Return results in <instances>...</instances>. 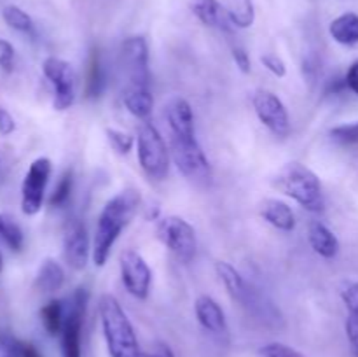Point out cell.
<instances>
[{"label":"cell","instance_id":"3","mask_svg":"<svg viewBox=\"0 0 358 357\" xmlns=\"http://www.w3.org/2000/svg\"><path fill=\"white\" fill-rule=\"evenodd\" d=\"M273 184L280 192L299 203L303 209L315 214L324 210L325 200L320 178L306 164L297 163V161L283 164L275 175Z\"/></svg>","mask_w":358,"mask_h":357},{"label":"cell","instance_id":"2","mask_svg":"<svg viewBox=\"0 0 358 357\" xmlns=\"http://www.w3.org/2000/svg\"><path fill=\"white\" fill-rule=\"evenodd\" d=\"M101 331H103L105 345L110 357H142L138 338L133 329L131 321L122 310L117 298L112 294H103L98 303Z\"/></svg>","mask_w":358,"mask_h":357},{"label":"cell","instance_id":"39","mask_svg":"<svg viewBox=\"0 0 358 357\" xmlns=\"http://www.w3.org/2000/svg\"><path fill=\"white\" fill-rule=\"evenodd\" d=\"M345 80H346V86H348V90H352L353 93L358 97V59H355V62L350 65Z\"/></svg>","mask_w":358,"mask_h":357},{"label":"cell","instance_id":"22","mask_svg":"<svg viewBox=\"0 0 358 357\" xmlns=\"http://www.w3.org/2000/svg\"><path fill=\"white\" fill-rule=\"evenodd\" d=\"M329 34L343 46L358 44V14L345 13L338 16L329 27Z\"/></svg>","mask_w":358,"mask_h":357},{"label":"cell","instance_id":"8","mask_svg":"<svg viewBox=\"0 0 358 357\" xmlns=\"http://www.w3.org/2000/svg\"><path fill=\"white\" fill-rule=\"evenodd\" d=\"M90 293L84 287L76 289L70 296L69 304L65 307V321H63L62 332V357H80V338H83L84 314H86Z\"/></svg>","mask_w":358,"mask_h":357},{"label":"cell","instance_id":"38","mask_svg":"<svg viewBox=\"0 0 358 357\" xmlns=\"http://www.w3.org/2000/svg\"><path fill=\"white\" fill-rule=\"evenodd\" d=\"M16 130V122H14V118L9 114V111L0 107V135L7 136Z\"/></svg>","mask_w":358,"mask_h":357},{"label":"cell","instance_id":"23","mask_svg":"<svg viewBox=\"0 0 358 357\" xmlns=\"http://www.w3.org/2000/svg\"><path fill=\"white\" fill-rule=\"evenodd\" d=\"M107 77H105L103 62L98 49H93L90 52V59H87V74H86V97L87 98H98L103 93L105 86H107Z\"/></svg>","mask_w":358,"mask_h":357},{"label":"cell","instance_id":"21","mask_svg":"<svg viewBox=\"0 0 358 357\" xmlns=\"http://www.w3.org/2000/svg\"><path fill=\"white\" fill-rule=\"evenodd\" d=\"M122 102L131 115L136 119L147 121L154 108V98L150 88H124L122 90Z\"/></svg>","mask_w":358,"mask_h":357},{"label":"cell","instance_id":"12","mask_svg":"<svg viewBox=\"0 0 358 357\" xmlns=\"http://www.w3.org/2000/svg\"><path fill=\"white\" fill-rule=\"evenodd\" d=\"M254 111L259 121L269 130L275 136H287L290 133V119L285 104L278 94L269 90H257L252 97Z\"/></svg>","mask_w":358,"mask_h":357},{"label":"cell","instance_id":"5","mask_svg":"<svg viewBox=\"0 0 358 357\" xmlns=\"http://www.w3.org/2000/svg\"><path fill=\"white\" fill-rule=\"evenodd\" d=\"M171 158L178 172L194 184L206 186L212 181V167L196 135L170 136Z\"/></svg>","mask_w":358,"mask_h":357},{"label":"cell","instance_id":"34","mask_svg":"<svg viewBox=\"0 0 358 357\" xmlns=\"http://www.w3.org/2000/svg\"><path fill=\"white\" fill-rule=\"evenodd\" d=\"M0 69L10 74L14 69V48L6 38H0Z\"/></svg>","mask_w":358,"mask_h":357},{"label":"cell","instance_id":"25","mask_svg":"<svg viewBox=\"0 0 358 357\" xmlns=\"http://www.w3.org/2000/svg\"><path fill=\"white\" fill-rule=\"evenodd\" d=\"M41 321L48 335L58 336L62 332L63 321H65V304H63V301H48L41 310Z\"/></svg>","mask_w":358,"mask_h":357},{"label":"cell","instance_id":"4","mask_svg":"<svg viewBox=\"0 0 358 357\" xmlns=\"http://www.w3.org/2000/svg\"><path fill=\"white\" fill-rule=\"evenodd\" d=\"M136 154L143 174L152 181L166 178L170 170V154L159 130L150 121H143L136 136Z\"/></svg>","mask_w":358,"mask_h":357},{"label":"cell","instance_id":"9","mask_svg":"<svg viewBox=\"0 0 358 357\" xmlns=\"http://www.w3.org/2000/svg\"><path fill=\"white\" fill-rule=\"evenodd\" d=\"M42 72L45 79L55 88V98H52V107L56 111L63 112L70 108L76 102V70L69 62L56 56H49L42 62Z\"/></svg>","mask_w":358,"mask_h":357},{"label":"cell","instance_id":"18","mask_svg":"<svg viewBox=\"0 0 358 357\" xmlns=\"http://www.w3.org/2000/svg\"><path fill=\"white\" fill-rule=\"evenodd\" d=\"M191 10L203 24L210 28H229V18H227L226 7L219 0H191Z\"/></svg>","mask_w":358,"mask_h":357},{"label":"cell","instance_id":"33","mask_svg":"<svg viewBox=\"0 0 358 357\" xmlns=\"http://www.w3.org/2000/svg\"><path fill=\"white\" fill-rule=\"evenodd\" d=\"M341 298L348 308V314H358V282L346 284L341 289Z\"/></svg>","mask_w":358,"mask_h":357},{"label":"cell","instance_id":"1","mask_svg":"<svg viewBox=\"0 0 358 357\" xmlns=\"http://www.w3.org/2000/svg\"><path fill=\"white\" fill-rule=\"evenodd\" d=\"M142 198L136 189H122L117 195L112 196L101 209L100 217L96 220L93 234V247H91V259L96 266H105L108 261L112 247L122 230L133 220L138 212Z\"/></svg>","mask_w":358,"mask_h":357},{"label":"cell","instance_id":"24","mask_svg":"<svg viewBox=\"0 0 358 357\" xmlns=\"http://www.w3.org/2000/svg\"><path fill=\"white\" fill-rule=\"evenodd\" d=\"M226 13L229 23L236 28H250L255 21V9L252 0H227Z\"/></svg>","mask_w":358,"mask_h":357},{"label":"cell","instance_id":"35","mask_svg":"<svg viewBox=\"0 0 358 357\" xmlns=\"http://www.w3.org/2000/svg\"><path fill=\"white\" fill-rule=\"evenodd\" d=\"M261 63L276 77H285L287 76V65L280 56L276 55H264L261 56Z\"/></svg>","mask_w":358,"mask_h":357},{"label":"cell","instance_id":"29","mask_svg":"<svg viewBox=\"0 0 358 357\" xmlns=\"http://www.w3.org/2000/svg\"><path fill=\"white\" fill-rule=\"evenodd\" d=\"M331 139L343 146H353L358 144V121L346 122V125L334 126L331 130Z\"/></svg>","mask_w":358,"mask_h":357},{"label":"cell","instance_id":"31","mask_svg":"<svg viewBox=\"0 0 358 357\" xmlns=\"http://www.w3.org/2000/svg\"><path fill=\"white\" fill-rule=\"evenodd\" d=\"M262 357H304L299 350L292 349V346L285 345V343H268L261 349Z\"/></svg>","mask_w":358,"mask_h":357},{"label":"cell","instance_id":"17","mask_svg":"<svg viewBox=\"0 0 358 357\" xmlns=\"http://www.w3.org/2000/svg\"><path fill=\"white\" fill-rule=\"evenodd\" d=\"M308 240L311 248L317 252L320 258L334 259L339 252V240L334 231L325 226L320 220H311L308 226Z\"/></svg>","mask_w":358,"mask_h":357},{"label":"cell","instance_id":"11","mask_svg":"<svg viewBox=\"0 0 358 357\" xmlns=\"http://www.w3.org/2000/svg\"><path fill=\"white\" fill-rule=\"evenodd\" d=\"M119 272L124 289L136 300H147L152 284V272L142 254L133 248H124L119 255Z\"/></svg>","mask_w":358,"mask_h":357},{"label":"cell","instance_id":"40","mask_svg":"<svg viewBox=\"0 0 358 357\" xmlns=\"http://www.w3.org/2000/svg\"><path fill=\"white\" fill-rule=\"evenodd\" d=\"M150 356L154 357H175L173 350L170 349V345H166V343H157L156 349H154V352L150 354Z\"/></svg>","mask_w":358,"mask_h":357},{"label":"cell","instance_id":"6","mask_svg":"<svg viewBox=\"0 0 358 357\" xmlns=\"http://www.w3.org/2000/svg\"><path fill=\"white\" fill-rule=\"evenodd\" d=\"M156 234L161 244L182 262H191L196 255L194 227L178 216H168L157 223Z\"/></svg>","mask_w":358,"mask_h":357},{"label":"cell","instance_id":"44","mask_svg":"<svg viewBox=\"0 0 358 357\" xmlns=\"http://www.w3.org/2000/svg\"><path fill=\"white\" fill-rule=\"evenodd\" d=\"M355 356H357V357H358V354H355Z\"/></svg>","mask_w":358,"mask_h":357},{"label":"cell","instance_id":"27","mask_svg":"<svg viewBox=\"0 0 358 357\" xmlns=\"http://www.w3.org/2000/svg\"><path fill=\"white\" fill-rule=\"evenodd\" d=\"M2 18L13 30L23 31V34H30L34 30V21H31V18L17 6L3 7Z\"/></svg>","mask_w":358,"mask_h":357},{"label":"cell","instance_id":"28","mask_svg":"<svg viewBox=\"0 0 358 357\" xmlns=\"http://www.w3.org/2000/svg\"><path fill=\"white\" fill-rule=\"evenodd\" d=\"M72 186H73V178H72V172L66 170L65 174L59 177L58 184L56 188L52 189L51 196H49V205L51 206H63L70 198V192H72Z\"/></svg>","mask_w":358,"mask_h":357},{"label":"cell","instance_id":"16","mask_svg":"<svg viewBox=\"0 0 358 357\" xmlns=\"http://www.w3.org/2000/svg\"><path fill=\"white\" fill-rule=\"evenodd\" d=\"M259 212L261 217L268 224H271L273 227L280 231H294L296 227V216H294V210L290 209L289 203L282 202V200L276 198H266L264 202L259 206Z\"/></svg>","mask_w":358,"mask_h":357},{"label":"cell","instance_id":"15","mask_svg":"<svg viewBox=\"0 0 358 357\" xmlns=\"http://www.w3.org/2000/svg\"><path fill=\"white\" fill-rule=\"evenodd\" d=\"M194 314L205 331H208L213 336H219V338H227L229 328H227L226 314L212 296H208V294L198 296L194 303Z\"/></svg>","mask_w":358,"mask_h":357},{"label":"cell","instance_id":"37","mask_svg":"<svg viewBox=\"0 0 358 357\" xmlns=\"http://www.w3.org/2000/svg\"><path fill=\"white\" fill-rule=\"evenodd\" d=\"M346 336H348L355 354H358V314H348L346 317Z\"/></svg>","mask_w":358,"mask_h":357},{"label":"cell","instance_id":"7","mask_svg":"<svg viewBox=\"0 0 358 357\" xmlns=\"http://www.w3.org/2000/svg\"><path fill=\"white\" fill-rule=\"evenodd\" d=\"M119 58L121 70L126 77L124 88H150L149 48L142 35L124 38Z\"/></svg>","mask_w":358,"mask_h":357},{"label":"cell","instance_id":"10","mask_svg":"<svg viewBox=\"0 0 358 357\" xmlns=\"http://www.w3.org/2000/svg\"><path fill=\"white\" fill-rule=\"evenodd\" d=\"M51 170L52 167L49 158H37L28 167L23 184H21V210L24 216H35L42 209Z\"/></svg>","mask_w":358,"mask_h":357},{"label":"cell","instance_id":"13","mask_svg":"<svg viewBox=\"0 0 358 357\" xmlns=\"http://www.w3.org/2000/svg\"><path fill=\"white\" fill-rule=\"evenodd\" d=\"M91 247L86 226L80 220H72L63 237V255L66 265L76 272H83L91 258Z\"/></svg>","mask_w":358,"mask_h":357},{"label":"cell","instance_id":"42","mask_svg":"<svg viewBox=\"0 0 358 357\" xmlns=\"http://www.w3.org/2000/svg\"><path fill=\"white\" fill-rule=\"evenodd\" d=\"M2 266H3V259H2V254H0V272H2Z\"/></svg>","mask_w":358,"mask_h":357},{"label":"cell","instance_id":"36","mask_svg":"<svg viewBox=\"0 0 358 357\" xmlns=\"http://www.w3.org/2000/svg\"><path fill=\"white\" fill-rule=\"evenodd\" d=\"M233 59H234V63H236L238 69H240L241 74L252 72V62H250V56H248L247 49L241 48V46L233 48Z\"/></svg>","mask_w":358,"mask_h":357},{"label":"cell","instance_id":"20","mask_svg":"<svg viewBox=\"0 0 358 357\" xmlns=\"http://www.w3.org/2000/svg\"><path fill=\"white\" fill-rule=\"evenodd\" d=\"M63 284H65V270H63V266L52 258L44 259L42 265L38 266L37 275H35V287L41 293L49 294L62 289Z\"/></svg>","mask_w":358,"mask_h":357},{"label":"cell","instance_id":"26","mask_svg":"<svg viewBox=\"0 0 358 357\" xmlns=\"http://www.w3.org/2000/svg\"><path fill=\"white\" fill-rule=\"evenodd\" d=\"M0 240L13 252H20L24 245V234L13 217L0 214Z\"/></svg>","mask_w":358,"mask_h":357},{"label":"cell","instance_id":"41","mask_svg":"<svg viewBox=\"0 0 358 357\" xmlns=\"http://www.w3.org/2000/svg\"><path fill=\"white\" fill-rule=\"evenodd\" d=\"M23 357H42L38 350L30 343H23Z\"/></svg>","mask_w":358,"mask_h":357},{"label":"cell","instance_id":"19","mask_svg":"<svg viewBox=\"0 0 358 357\" xmlns=\"http://www.w3.org/2000/svg\"><path fill=\"white\" fill-rule=\"evenodd\" d=\"M215 272H217V276L220 279V282L224 284L226 290L229 293V296L233 298L234 301L247 303L248 294L250 293H248V286L243 280V276H241V273L227 261H217Z\"/></svg>","mask_w":358,"mask_h":357},{"label":"cell","instance_id":"32","mask_svg":"<svg viewBox=\"0 0 358 357\" xmlns=\"http://www.w3.org/2000/svg\"><path fill=\"white\" fill-rule=\"evenodd\" d=\"M0 357H23V342L0 336Z\"/></svg>","mask_w":358,"mask_h":357},{"label":"cell","instance_id":"30","mask_svg":"<svg viewBox=\"0 0 358 357\" xmlns=\"http://www.w3.org/2000/svg\"><path fill=\"white\" fill-rule=\"evenodd\" d=\"M107 139L119 154H128L135 146V139L129 133L121 132V130L107 128Z\"/></svg>","mask_w":358,"mask_h":357},{"label":"cell","instance_id":"43","mask_svg":"<svg viewBox=\"0 0 358 357\" xmlns=\"http://www.w3.org/2000/svg\"><path fill=\"white\" fill-rule=\"evenodd\" d=\"M142 357H154V356H150V354H143Z\"/></svg>","mask_w":358,"mask_h":357},{"label":"cell","instance_id":"14","mask_svg":"<svg viewBox=\"0 0 358 357\" xmlns=\"http://www.w3.org/2000/svg\"><path fill=\"white\" fill-rule=\"evenodd\" d=\"M164 119L170 128V136L196 135L194 112L191 104L182 97H171L164 104Z\"/></svg>","mask_w":358,"mask_h":357}]
</instances>
